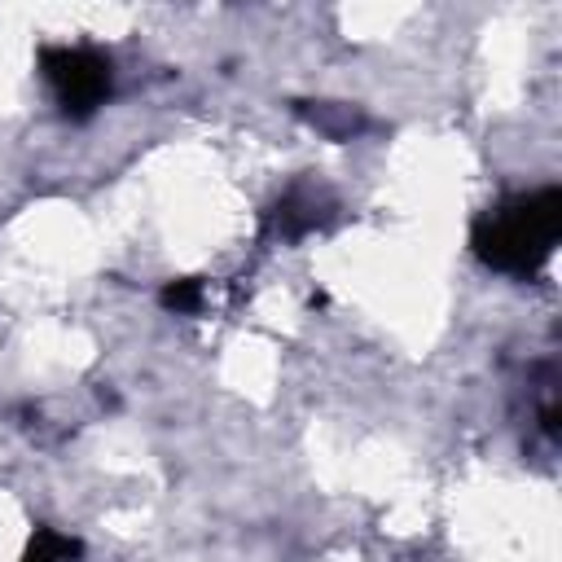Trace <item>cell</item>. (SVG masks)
Listing matches in <instances>:
<instances>
[{"label": "cell", "mask_w": 562, "mask_h": 562, "mask_svg": "<svg viewBox=\"0 0 562 562\" xmlns=\"http://www.w3.org/2000/svg\"><path fill=\"white\" fill-rule=\"evenodd\" d=\"M562 233V193L558 189H536V193H514L501 206H492L474 224V255L509 277H531L558 246Z\"/></svg>", "instance_id": "cell-1"}, {"label": "cell", "mask_w": 562, "mask_h": 562, "mask_svg": "<svg viewBox=\"0 0 562 562\" xmlns=\"http://www.w3.org/2000/svg\"><path fill=\"white\" fill-rule=\"evenodd\" d=\"M40 70H44V83L53 88L57 105L66 119H92L105 97H110V61L97 53V48H83V44H53L40 53Z\"/></svg>", "instance_id": "cell-2"}, {"label": "cell", "mask_w": 562, "mask_h": 562, "mask_svg": "<svg viewBox=\"0 0 562 562\" xmlns=\"http://www.w3.org/2000/svg\"><path fill=\"white\" fill-rule=\"evenodd\" d=\"M334 215V198L325 189H312V184H294L290 193H281V202L272 206V233L294 241V237H307L312 228H321L325 220Z\"/></svg>", "instance_id": "cell-3"}, {"label": "cell", "mask_w": 562, "mask_h": 562, "mask_svg": "<svg viewBox=\"0 0 562 562\" xmlns=\"http://www.w3.org/2000/svg\"><path fill=\"white\" fill-rule=\"evenodd\" d=\"M294 110H299L316 132H325L329 140H351V136L364 127L360 110H351V105H334V101H299Z\"/></svg>", "instance_id": "cell-4"}, {"label": "cell", "mask_w": 562, "mask_h": 562, "mask_svg": "<svg viewBox=\"0 0 562 562\" xmlns=\"http://www.w3.org/2000/svg\"><path fill=\"white\" fill-rule=\"evenodd\" d=\"M79 553H83V544H79L75 536L53 531V527H40V531L26 540V549H22L18 562H79Z\"/></svg>", "instance_id": "cell-5"}, {"label": "cell", "mask_w": 562, "mask_h": 562, "mask_svg": "<svg viewBox=\"0 0 562 562\" xmlns=\"http://www.w3.org/2000/svg\"><path fill=\"white\" fill-rule=\"evenodd\" d=\"M158 303H162L167 312H176V316H193V312L202 307V281H198V277L167 281L162 294H158Z\"/></svg>", "instance_id": "cell-6"}]
</instances>
